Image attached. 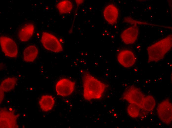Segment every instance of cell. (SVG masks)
<instances>
[{
	"label": "cell",
	"mask_w": 172,
	"mask_h": 128,
	"mask_svg": "<svg viewBox=\"0 0 172 128\" xmlns=\"http://www.w3.org/2000/svg\"><path fill=\"white\" fill-rule=\"evenodd\" d=\"M56 6L60 13L64 14L69 13L72 9L73 5L70 1L64 0L58 3Z\"/></svg>",
	"instance_id": "9a60e30c"
},
{
	"label": "cell",
	"mask_w": 172,
	"mask_h": 128,
	"mask_svg": "<svg viewBox=\"0 0 172 128\" xmlns=\"http://www.w3.org/2000/svg\"><path fill=\"white\" fill-rule=\"evenodd\" d=\"M0 43L2 50L6 56L12 58L17 56L18 48L16 43L12 39L1 36L0 37Z\"/></svg>",
	"instance_id": "8992f818"
},
{
	"label": "cell",
	"mask_w": 172,
	"mask_h": 128,
	"mask_svg": "<svg viewBox=\"0 0 172 128\" xmlns=\"http://www.w3.org/2000/svg\"><path fill=\"white\" fill-rule=\"evenodd\" d=\"M157 114L164 123L170 124L172 121V104L169 100L166 99L161 102L157 109Z\"/></svg>",
	"instance_id": "5b68a950"
},
{
	"label": "cell",
	"mask_w": 172,
	"mask_h": 128,
	"mask_svg": "<svg viewBox=\"0 0 172 128\" xmlns=\"http://www.w3.org/2000/svg\"><path fill=\"white\" fill-rule=\"evenodd\" d=\"M103 15L105 20L109 24L113 25L117 22L119 15L118 10L112 4H109L105 7Z\"/></svg>",
	"instance_id": "30bf717a"
},
{
	"label": "cell",
	"mask_w": 172,
	"mask_h": 128,
	"mask_svg": "<svg viewBox=\"0 0 172 128\" xmlns=\"http://www.w3.org/2000/svg\"><path fill=\"white\" fill-rule=\"evenodd\" d=\"M117 59L119 63L126 68L132 66L135 63L136 58L133 53L128 50H123L119 52Z\"/></svg>",
	"instance_id": "ba28073f"
},
{
	"label": "cell",
	"mask_w": 172,
	"mask_h": 128,
	"mask_svg": "<svg viewBox=\"0 0 172 128\" xmlns=\"http://www.w3.org/2000/svg\"><path fill=\"white\" fill-rule=\"evenodd\" d=\"M17 81V79L15 77L8 78L4 79L1 83L0 90L4 92L10 91L14 88Z\"/></svg>",
	"instance_id": "5bb4252c"
},
{
	"label": "cell",
	"mask_w": 172,
	"mask_h": 128,
	"mask_svg": "<svg viewBox=\"0 0 172 128\" xmlns=\"http://www.w3.org/2000/svg\"><path fill=\"white\" fill-rule=\"evenodd\" d=\"M34 27L32 23H28L24 24L20 30L18 36L22 42H26L29 40L34 33Z\"/></svg>",
	"instance_id": "8fae6325"
},
{
	"label": "cell",
	"mask_w": 172,
	"mask_h": 128,
	"mask_svg": "<svg viewBox=\"0 0 172 128\" xmlns=\"http://www.w3.org/2000/svg\"><path fill=\"white\" fill-rule=\"evenodd\" d=\"M75 83L69 79H61L57 83L55 86L56 92L58 95L66 96L71 95L74 91L75 87Z\"/></svg>",
	"instance_id": "52a82bcc"
},
{
	"label": "cell",
	"mask_w": 172,
	"mask_h": 128,
	"mask_svg": "<svg viewBox=\"0 0 172 128\" xmlns=\"http://www.w3.org/2000/svg\"><path fill=\"white\" fill-rule=\"evenodd\" d=\"M38 54V50L36 46L30 45L24 49L23 53V60L27 62H33L36 58Z\"/></svg>",
	"instance_id": "4fadbf2b"
},
{
	"label": "cell",
	"mask_w": 172,
	"mask_h": 128,
	"mask_svg": "<svg viewBox=\"0 0 172 128\" xmlns=\"http://www.w3.org/2000/svg\"><path fill=\"white\" fill-rule=\"evenodd\" d=\"M0 103L1 102L3 99L4 96V92L1 90H0Z\"/></svg>",
	"instance_id": "ac0fdd59"
},
{
	"label": "cell",
	"mask_w": 172,
	"mask_h": 128,
	"mask_svg": "<svg viewBox=\"0 0 172 128\" xmlns=\"http://www.w3.org/2000/svg\"><path fill=\"white\" fill-rule=\"evenodd\" d=\"M123 97L130 104H134L140 109H142L145 97L138 88L133 86L128 88L124 93Z\"/></svg>",
	"instance_id": "3957f363"
},
{
	"label": "cell",
	"mask_w": 172,
	"mask_h": 128,
	"mask_svg": "<svg viewBox=\"0 0 172 128\" xmlns=\"http://www.w3.org/2000/svg\"><path fill=\"white\" fill-rule=\"evenodd\" d=\"M139 31V28L137 25L135 24L123 32L121 36V39L126 44H132L137 39Z\"/></svg>",
	"instance_id": "9c48e42d"
},
{
	"label": "cell",
	"mask_w": 172,
	"mask_h": 128,
	"mask_svg": "<svg viewBox=\"0 0 172 128\" xmlns=\"http://www.w3.org/2000/svg\"><path fill=\"white\" fill-rule=\"evenodd\" d=\"M140 108L137 105L130 104L127 108V112L131 117L136 118L137 117L139 114Z\"/></svg>",
	"instance_id": "e0dca14e"
},
{
	"label": "cell",
	"mask_w": 172,
	"mask_h": 128,
	"mask_svg": "<svg viewBox=\"0 0 172 128\" xmlns=\"http://www.w3.org/2000/svg\"><path fill=\"white\" fill-rule=\"evenodd\" d=\"M41 41L45 48L49 51L55 53L63 51V47L58 39L50 33L43 32Z\"/></svg>",
	"instance_id": "277c9868"
},
{
	"label": "cell",
	"mask_w": 172,
	"mask_h": 128,
	"mask_svg": "<svg viewBox=\"0 0 172 128\" xmlns=\"http://www.w3.org/2000/svg\"><path fill=\"white\" fill-rule=\"evenodd\" d=\"M83 96L87 100L99 99L103 96L107 85L87 71L82 75Z\"/></svg>",
	"instance_id": "6da1fadb"
},
{
	"label": "cell",
	"mask_w": 172,
	"mask_h": 128,
	"mask_svg": "<svg viewBox=\"0 0 172 128\" xmlns=\"http://www.w3.org/2000/svg\"><path fill=\"white\" fill-rule=\"evenodd\" d=\"M55 103L53 97L46 95L42 96L39 101V104L42 110L44 112L49 111L52 109Z\"/></svg>",
	"instance_id": "7c38bea8"
},
{
	"label": "cell",
	"mask_w": 172,
	"mask_h": 128,
	"mask_svg": "<svg viewBox=\"0 0 172 128\" xmlns=\"http://www.w3.org/2000/svg\"><path fill=\"white\" fill-rule=\"evenodd\" d=\"M156 101L154 98L152 96H148L144 98L142 109L150 111L154 109Z\"/></svg>",
	"instance_id": "2e32d148"
},
{
	"label": "cell",
	"mask_w": 172,
	"mask_h": 128,
	"mask_svg": "<svg viewBox=\"0 0 172 128\" xmlns=\"http://www.w3.org/2000/svg\"><path fill=\"white\" fill-rule=\"evenodd\" d=\"M172 35H170L147 48L148 62H157L162 60L172 46Z\"/></svg>",
	"instance_id": "7a4b0ae2"
}]
</instances>
